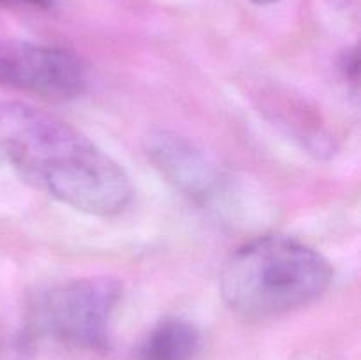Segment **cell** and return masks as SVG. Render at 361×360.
I'll list each match as a JSON object with an SVG mask.
<instances>
[{"label":"cell","instance_id":"cell-10","mask_svg":"<svg viewBox=\"0 0 361 360\" xmlns=\"http://www.w3.org/2000/svg\"><path fill=\"white\" fill-rule=\"evenodd\" d=\"M334 4H342V6H349L351 4V0H331Z\"/></svg>","mask_w":361,"mask_h":360},{"label":"cell","instance_id":"cell-3","mask_svg":"<svg viewBox=\"0 0 361 360\" xmlns=\"http://www.w3.org/2000/svg\"><path fill=\"white\" fill-rule=\"evenodd\" d=\"M122 299L113 277H81L44 289L30 306V325L37 334L62 344L101 349L108 342L109 321Z\"/></svg>","mask_w":361,"mask_h":360},{"label":"cell","instance_id":"cell-5","mask_svg":"<svg viewBox=\"0 0 361 360\" xmlns=\"http://www.w3.org/2000/svg\"><path fill=\"white\" fill-rule=\"evenodd\" d=\"M145 152L161 175L187 196L204 198L217 182L214 162L192 141L173 131L155 129L148 133Z\"/></svg>","mask_w":361,"mask_h":360},{"label":"cell","instance_id":"cell-9","mask_svg":"<svg viewBox=\"0 0 361 360\" xmlns=\"http://www.w3.org/2000/svg\"><path fill=\"white\" fill-rule=\"evenodd\" d=\"M252 2L257 4V6H268V4H275L279 0H252Z\"/></svg>","mask_w":361,"mask_h":360},{"label":"cell","instance_id":"cell-8","mask_svg":"<svg viewBox=\"0 0 361 360\" xmlns=\"http://www.w3.org/2000/svg\"><path fill=\"white\" fill-rule=\"evenodd\" d=\"M0 4L9 7L28 6V7H41V9H46V7H51L53 4H55V0H0Z\"/></svg>","mask_w":361,"mask_h":360},{"label":"cell","instance_id":"cell-4","mask_svg":"<svg viewBox=\"0 0 361 360\" xmlns=\"http://www.w3.org/2000/svg\"><path fill=\"white\" fill-rule=\"evenodd\" d=\"M0 85L55 101L87 90V69L74 53L55 46L0 39Z\"/></svg>","mask_w":361,"mask_h":360},{"label":"cell","instance_id":"cell-2","mask_svg":"<svg viewBox=\"0 0 361 360\" xmlns=\"http://www.w3.org/2000/svg\"><path fill=\"white\" fill-rule=\"evenodd\" d=\"M334 270L316 249L289 236H261L229 256L221 272L226 306L247 320H268L307 306L330 286Z\"/></svg>","mask_w":361,"mask_h":360},{"label":"cell","instance_id":"cell-7","mask_svg":"<svg viewBox=\"0 0 361 360\" xmlns=\"http://www.w3.org/2000/svg\"><path fill=\"white\" fill-rule=\"evenodd\" d=\"M342 71H344L345 78L351 80L353 83L358 81V73H360V55H358V49L353 48L348 49L342 56V62H341Z\"/></svg>","mask_w":361,"mask_h":360},{"label":"cell","instance_id":"cell-6","mask_svg":"<svg viewBox=\"0 0 361 360\" xmlns=\"http://www.w3.org/2000/svg\"><path fill=\"white\" fill-rule=\"evenodd\" d=\"M201 348L196 325L183 318L161 320L137 346V360H194Z\"/></svg>","mask_w":361,"mask_h":360},{"label":"cell","instance_id":"cell-1","mask_svg":"<svg viewBox=\"0 0 361 360\" xmlns=\"http://www.w3.org/2000/svg\"><path fill=\"white\" fill-rule=\"evenodd\" d=\"M0 162L85 214H120L133 200V182L115 159L76 127L23 102L0 101Z\"/></svg>","mask_w":361,"mask_h":360}]
</instances>
